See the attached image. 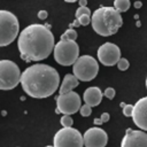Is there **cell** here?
Listing matches in <instances>:
<instances>
[{
  "label": "cell",
  "instance_id": "1",
  "mask_svg": "<svg viewBox=\"0 0 147 147\" xmlns=\"http://www.w3.org/2000/svg\"><path fill=\"white\" fill-rule=\"evenodd\" d=\"M17 47L24 61H41L54 52V36L46 25L30 24L21 31Z\"/></svg>",
  "mask_w": 147,
  "mask_h": 147
},
{
  "label": "cell",
  "instance_id": "2",
  "mask_svg": "<svg viewBox=\"0 0 147 147\" xmlns=\"http://www.w3.org/2000/svg\"><path fill=\"white\" fill-rule=\"evenodd\" d=\"M60 76L55 68L37 63L28 67L21 77L23 91L31 98L44 99L48 98L59 88Z\"/></svg>",
  "mask_w": 147,
  "mask_h": 147
},
{
  "label": "cell",
  "instance_id": "3",
  "mask_svg": "<svg viewBox=\"0 0 147 147\" xmlns=\"http://www.w3.org/2000/svg\"><path fill=\"white\" fill-rule=\"evenodd\" d=\"M93 30L103 37L115 34L118 29L123 25V18L121 13L114 7L101 6L94 10L91 17Z\"/></svg>",
  "mask_w": 147,
  "mask_h": 147
},
{
  "label": "cell",
  "instance_id": "4",
  "mask_svg": "<svg viewBox=\"0 0 147 147\" xmlns=\"http://www.w3.org/2000/svg\"><path fill=\"white\" fill-rule=\"evenodd\" d=\"M20 30V23L17 17L8 11V10H0V46L5 47L11 44Z\"/></svg>",
  "mask_w": 147,
  "mask_h": 147
},
{
  "label": "cell",
  "instance_id": "5",
  "mask_svg": "<svg viewBox=\"0 0 147 147\" xmlns=\"http://www.w3.org/2000/svg\"><path fill=\"white\" fill-rule=\"evenodd\" d=\"M54 60L64 67L74 65L79 59V46L76 41L60 40L54 47Z\"/></svg>",
  "mask_w": 147,
  "mask_h": 147
},
{
  "label": "cell",
  "instance_id": "6",
  "mask_svg": "<svg viewBox=\"0 0 147 147\" xmlns=\"http://www.w3.org/2000/svg\"><path fill=\"white\" fill-rule=\"evenodd\" d=\"M22 72L18 65L10 60L0 61V90L7 91L15 88L21 83Z\"/></svg>",
  "mask_w": 147,
  "mask_h": 147
},
{
  "label": "cell",
  "instance_id": "7",
  "mask_svg": "<svg viewBox=\"0 0 147 147\" xmlns=\"http://www.w3.org/2000/svg\"><path fill=\"white\" fill-rule=\"evenodd\" d=\"M99 72L98 61L91 55H82L72 65V74L78 80L90 82L96 77Z\"/></svg>",
  "mask_w": 147,
  "mask_h": 147
},
{
  "label": "cell",
  "instance_id": "8",
  "mask_svg": "<svg viewBox=\"0 0 147 147\" xmlns=\"http://www.w3.org/2000/svg\"><path fill=\"white\" fill-rule=\"evenodd\" d=\"M54 147H83L84 136L75 127H62L53 138Z\"/></svg>",
  "mask_w": 147,
  "mask_h": 147
},
{
  "label": "cell",
  "instance_id": "9",
  "mask_svg": "<svg viewBox=\"0 0 147 147\" xmlns=\"http://www.w3.org/2000/svg\"><path fill=\"white\" fill-rule=\"evenodd\" d=\"M82 101L80 96L76 92H69L65 94H59L56 98V110L55 113L62 115H71L80 110Z\"/></svg>",
  "mask_w": 147,
  "mask_h": 147
},
{
  "label": "cell",
  "instance_id": "10",
  "mask_svg": "<svg viewBox=\"0 0 147 147\" xmlns=\"http://www.w3.org/2000/svg\"><path fill=\"white\" fill-rule=\"evenodd\" d=\"M98 60L101 62V64L106 67H113L117 65L118 61L122 59L121 57V49L117 45L113 42H105L102 44L96 52Z\"/></svg>",
  "mask_w": 147,
  "mask_h": 147
},
{
  "label": "cell",
  "instance_id": "11",
  "mask_svg": "<svg viewBox=\"0 0 147 147\" xmlns=\"http://www.w3.org/2000/svg\"><path fill=\"white\" fill-rule=\"evenodd\" d=\"M108 142V136L106 131L99 126L90 127L84 133L85 147H106Z\"/></svg>",
  "mask_w": 147,
  "mask_h": 147
},
{
  "label": "cell",
  "instance_id": "12",
  "mask_svg": "<svg viewBox=\"0 0 147 147\" xmlns=\"http://www.w3.org/2000/svg\"><path fill=\"white\" fill-rule=\"evenodd\" d=\"M121 147H147V133L140 130L126 129Z\"/></svg>",
  "mask_w": 147,
  "mask_h": 147
},
{
  "label": "cell",
  "instance_id": "13",
  "mask_svg": "<svg viewBox=\"0 0 147 147\" xmlns=\"http://www.w3.org/2000/svg\"><path fill=\"white\" fill-rule=\"evenodd\" d=\"M133 106V123L142 131H147V96L139 99Z\"/></svg>",
  "mask_w": 147,
  "mask_h": 147
},
{
  "label": "cell",
  "instance_id": "14",
  "mask_svg": "<svg viewBox=\"0 0 147 147\" xmlns=\"http://www.w3.org/2000/svg\"><path fill=\"white\" fill-rule=\"evenodd\" d=\"M102 95H103V93L101 92V90L99 87L91 86V87H87L85 90L84 95H83V100H84L85 105H88L90 107H96L101 103Z\"/></svg>",
  "mask_w": 147,
  "mask_h": 147
},
{
  "label": "cell",
  "instance_id": "15",
  "mask_svg": "<svg viewBox=\"0 0 147 147\" xmlns=\"http://www.w3.org/2000/svg\"><path fill=\"white\" fill-rule=\"evenodd\" d=\"M78 84H79L78 78H77L74 74H68V75L64 76V78H63V80H62V83H61V85H60L59 92H60V94L69 93V92H71L75 87H77Z\"/></svg>",
  "mask_w": 147,
  "mask_h": 147
},
{
  "label": "cell",
  "instance_id": "16",
  "mask_svg": "<svg viewBox=\"0 0 147 147\" xmlns=\"http://www.w3.org/2000/svg\"><path fill=\"white\" fill-rule=\"evenodd\" d=\"M114 8L119 13L126 11L130 8V1L129 0H115L114 1Z\"/></svg>",
  "mask_w": 147,
  "mask_h": 147
},
{
  "label": "cell",
  "instance_id": "17",
  "mask_svg": "<svg viewBox=\"0 0 147 147\" xmlns=\"http://www.w3.org/2000/svg\"><path fill=\"white\" fill-rule=\"evenodd\" d=\"M77 39V32L74 29H68L62 36H61V40H70V41H76Z\"/></svg>",
  "mask_w": 147,
  "mask_h": 147
},
{
  "label": "cell",
  "instance_id": "18",
  "mask_svg": "<svg viewBox=\"0 0 147 147\" xmlns=\"http://www.w3.org/2000/svg\"><path fill=\"white\" fill-rule=\"evenodd\" d=\"M60 123L63 127H72V118L69 115H62L60 118Z\"/></svg>",
  "mask_w": 147,
  "mask_h": 147
},
{
  "label": "cell",
  "instance_id": "19",
  "mask_svg": "<svg viewBox=\"0 0 147 147\" xmlns=\"http://www.w3.org/2000/svg\"><path fill=\"white\" fill-rule=\"evenodd\" d=\"M83 15H88V16H91V10H90V8H87V7H78L77 10H76V14H75L76 18H78V17H80V16H83Z\"/></svg>",
  "mask_w": 147,
  "mask_h": 147
},
{
  "label": "cell",
  "instance_id": "20",
  "mask_svg": "<svg viewBox=\"0 0 147 147\" xmlns=\"http://www.w3.org/2000/svg\"><path fill=\"white\" fill-rule=\"evenodd\" d=\"M129 67H130V63L125 57H122L117 63V68L119 70H122V71H125L126 69H129Z\"/></svg>",
  "mask_w": 147,
  "mask_h": 147
},
{
  "label": "cell",
  "instance_id": "21",
  "mask_svg": "<svg viewBox=\"0 0 147 147\" xmlns=\"http://www.w3.org/2000/svg\"><path fill=\"white\" fill-rule=\"evenodd\" d=\"M79 113H80V115L83 117H87L92 113V107H90L88 105H83L82 108H80V110H79Z\"/></svg>",
  "mask_w": 147,
  "mask_h": 147
},
{
  "label": "cell",
  "instance_id": "22",
  "mask_svg": "<svg viewBox=\"0 0 147 147\" xmlns=\"http://www.w3.org/2000/svg\"><path fill=\"white\" fill-rule=\"evenodd\" d=\"M133 109H134V106H132V105H125V107L123 108V114H124V116H126V117H132V115H133Z\"/></svg>",
  "mask_w": 147,
  "mask_h": 147
},
{
  "label": "cell",
  "instance_id": "23",
  "mask_svg": "<svg viewBox=\"0 0 147 147\" xmlns=\"http://www.w3.org/2000/svg\"><path fill=\"white\" fill-rule=\"evenodd\" d=\"M77 20L80 25H88L91 23V16H88V15H83V16L78 17Z\"/></svg>",
  "mask_w": 147,
  "mask_h": 147
},
{
  "label": "cell",
  "instance_id": "24",
  "mask_svg": "<svg viewBox=\"0 0 147 147\" xmlns=\"http://www.w3.org/2000/svg\"><path fill=\"white\" fill-rule=\"evenodd\" d=\"M103 95H105L107 99L111 100V99H114V96H115V90H114L113 87H107V88L105 90V92H103Z\"/></svg>",
  "mask_w": 147,
  "mask_h": 147
},
{
  "label": "cell",
  "instance_id": "25",
  "mask_svg": "<svg viewBox=\"0 0 147 147\" xmlns=\"http://www.w3.org/2000/svg\"><path fill=\"white\" fill-rule=\"evenodd\" d=\"M48 16V13L46 10H39L38 11V18L39 20H46Z\"/></svg>",
  "mask_w": 147,
  "mask_h": 147
},
{
  "label": "cell",
  "instance_id": "26",
  "mask_svg": "<svg viewBox=\"0 0 147 147\" xmlns=\"http://www.w3.org/2000/svg\"><path fill=\"white\" fill-rule=\"evenodd\" d=\"M100 118H101V121H102L103 123H106V122L109 121V114H108V113H102Z\"/></svg>",
  "mask_w": 147,
  "mask_h": 147
},
{
  "label": "cell",
  "instance_id": "27",
  "mask_svg": "<svg viewBox=\"0 0 147 147\" xmlns=\"http://www.w3.org/2000/svg\"><path fill=\"white\" fill-rule=\"evenodd\" d=\"M79 25H80V24H79L78 20L76 18V20H75V21H74V22H72V23L70 24V28H72V26H79Z\"/></svg>",
  "mask_w": 147,
  "mask_h": 147
},
{
  "label": "cell",
  "instance_id": "28",
  "mask_svg": "<svg viewBox=\"0 0 147 147\" xmlns=\"http://www.w3.org/2000/svg\"><path fill=\"white\" fill-rule=\"evenodd\" d=\"M87 1L86 0H79V7H86Z\"/></svg>",
  "mask_w": 147,
  "mask_h": 147
},
{
  "label": "cell",
  "instance_id": "29",
  "mask_svg": "<svg viewBox=\"0 0 147 147\" xmlns=\"http://www.w3.org/2000/svg\"><path fill=\"white\" fill-rule=\"evenodd\" d=\"M141 6H142V2H140V1H136V2H134V8L139 9Z\"/></svg>",
  "mask_w": 147,
  "mask_h": 147
},
{
  "label": "cell",
  "instance_id": "30",
  "mask_svg": "<svg viewBox=\"0 0 147 147\" xmlns=\"http://www.w3.org/2000/svg\"><path fill=\"white\" fill-rule=\"evenodd\" d=\"M103 122L101 121V118H94V124H96V125H101Z\"/></svg>",
  "mask_w": 147,
  "mask_h": 147
},
{
  "label": "cell",
  "instance_id": "31",
  "mask_svg": "<svg viewBox=\"0 0 147 147\" xmlns=\"http://www.w3.org/2000/svg\"><path fill=\"white\" fill-rule=\"evenodd\" d=\"M136 25H137V26H140V25H141V23H140L139 21H137V22H136Z\"/></svg>",
  "mask_w": 147,
  "mask_h": 147
},
{
  "label": "cell",
  "instance_id": "32",
  "mask_svg": "<svg viewBox=\"0 0 147 147\" xmlns=\"http://www.w3.org/2000/svg\"><path fill=\"white\" fill-rule=\"evenodd\" d=\"M134 18H136V20H137V21H138V18H139V16H138V15H137V14H136V15H134Z\"/></svg>",
  "mask_w": 147,
  "mask_h": 147
},
{
  "label": "cell",
  "instance_id": "33",
  "mask_svg": "<svg viewBox=\"0 0 147 147\" xmlns=\"http://www.w3.org/2000/svg\"><path fill=\"white\" fill-rule=\"evenodd\" d=\"M146 88H147V78H146Z\"/></svg>",
  "mask_w": 147,
  "mask_h": 147
},
{
  "label": "cell",
  "instance_id": "34",
  "mask_svg": "<svg viewBox=\"0 0 147 147\" xmlns=\"http://www.w3.org/2000/svg\"><path fill=\"white\" fill-rule=\"evenodd\" d=\"M46 147H54V146H46Z\"/></svg>",
  "mask_w": 147,
  "mask_h": 147
}]
</instances>
